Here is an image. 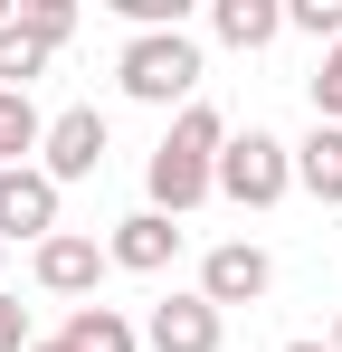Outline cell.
Listing matches in <instances>:
<instances>
[{"instance_id": "1", "label": "cell", "mask_w": 342, "mask_h": 352, "mask_svg": "<svg viewBox=\"0 0 342 352\" xmlns=\"http://www.w3.org/2000/svg\"><path fill=\"white\" fill-rule=\"evenodd\" d=\"M219 143H228L219 105H181V115H171L162 153L143 162V190H152V210H162V219H181V210H200V200L219 190Z\"/></svg>"}, {"instance_id": "2", "label": "cell", "mask_w": 342, "mask_h": 352, "mask_svg": "<svg viewBox=\"0 0 342 352\" xmlns=\"http://www.w3.org/2000/svg\"><path fill=\"white\" fill-rule=\"evenodd\" d=\"M124 96L133 105H200V38L190 29H143V38H124Z\"/></svg>"}, {"instance_id": "3", "label": "cell", "mask_w": 342, "mask_h": 352, "mask_svg": "<svg viewBox=\"0 0 342 352\" xmlns=\"http://www.w3.org/2000/svg\"><path fill=\"white\" fill-rule=\"evenodd\" d=\"M285 190H295V143H276L266 124H247V133L219 143V200H238V210H276Z\"/></svg>"}, {"instance_id": "4", "label": "cell", "mask_w": 342, "mask_h": 352, "mask_svg": "<svg viewBox=\"0 0 342 352\" xmlns=\"http://www.w3.org/2000/svg\"><path fill=\"white\" fill-rule=\"evenodd\" d=\"M105 153H114V133L95 105H67V115H48V143H38V172L67 190V181H95L105 172Z\"/></svg>"}, {"instance_id": "5", "label": "cell", "mask_w": 342, "mask_h": 352, "mask_svg": "<svg viewBox=\"0 0 342 352\" xmlns=\"http://www.w3.org/2000/svg\"><path fill=\"white\" fill-rule=\"evenodd\" d=\"M10 238H38V248L57 238V181L38 172V162L0 172V248H10Z\"/></svg>"}, {"instance_id": "6", "label": "cell", "mask_w": 342, "mask_h": 352, "mask_svg": "<svg viewBox=\"0 0 342 352\" xmlns=\"http://www.w3.org/2000/svg\"><path fill=\"white\" fill-rule=\"evenodd\" d=\"M276 286V267H266V248H247V238H228V248H209V257H200V295H209V305H257V295Z\"/></svg>"}, {"instance_id": "7", "label": "cell", "mask_w": 342, "mask_h": 352, "mask_svg": "<svg viewBox=\"0 0 342 352\" xmlns=\"http://www.w3.org/2000/svg\"><path fill=\"white\" fill-rule=\"evenodd\" d=\"M143 343L152 352H219V305L209 295H162L143 314Z\"/></svg>"}, {"instance_id": "8", "label": "cell", "mask_w": 342, "mask_h": 352, "mask_svg": "<svg viewBox=\"0 0 342 352\" xmlns=\"http://www.w3.org/2000/svg\"><path fill=\"white\" fill-rule=\"evenodd\" d=\"M105 267H114V257L86 229H57L48 248H38V286H48V295H86V305H95V276H105Z\"/></svg>"}, {"instance_id": "9", "label": "cell", "mask_w": 342, "mask_h": 352, "mask_svg": "<svg viewBox=\"0 0 342 352\" xmlns=\"http://www.w3.org/2000/svg\"><path fill=\"white\" fill-rule=\"evenodd\" d=\"M105 257H114V267H133V276H162L171 257H181V229H171L162 210H133V219H114Z\"/></svg>"}, {"instance_id": "10", "label": "cell", "mask_w": 342, "mask_h": 352, "mask_svg": "<svg viewBox=\"0 0 342 352\" xmlns=\"http://www.w3.org/2000/svg\"><path fill=\"white\" fill-rule=\"evenodd\" d=\"M295 181H304L323 210H342V124H314V133L295 143Z\"/></svg>"}, {"instance_id": "11", "label": "cell", "mask_w": 342, "mask_h": 352, "mask_svg": "<svg viewBox=\"0 0 342 352\" xmlns=\"http://www.w3.org/2000/svg\"><path fill=\"white\" fill-rule=\"evenodd\" d=\"M57 343H67V352H143V333H133V324H124L114 305H76Z\"/></svg>"}, {"instance_id": "12", "label": "cell", "mask_w": 342, "mask_h": 352, "mask_svg": "<svg viewBox=\"0 0 342 352\" xmlns=\"http://www.w3.org/2000/svg\"><path fill=\"white\" fill-rule=\"evenodd\" d=\"M209 29H219V48H266V38L285 29V10H276V0H219Z\"/></svg>"}, {"instance_id": "13", "label": "cell", "mask_w": 342, "mask_h": 352, "mask_svg": "<svg viewBox=\"0 0 342 352\" xmlns=\"http://www.w3.org/2000/svg\"><path fill=\"white\" fill-rule=\"evenodd\" d=\"M38 143H48V115H38L29 96H10V86H0V172H19Z\"/></svg>"}, {"instance_id": "14", "label": "cell", "mask_w": 342, "mask_h": 352, "mask_svg": "<svg viewBox=\"0 0 342 352\" xmlns=\"http://www.w3.org/2000/svg\"><path fill=\"white\" fill-rule=\"evenodd\" d=\"M38 67H48V48L10 19V29H0V86H10V96H29V76H38Z\"/></svg>"}, {"instance_id": "15", "label": "cell", "mask_w": 342, "mask_h": 352, "mask_svg": "<svg viewBox=\"0 0 342 352\" xmlns=\"http://www.w3.org/2000/svg\"><path fill=\"white\" fill-rule=\"evenodd\" d=\"M19 29H29V38H38V48H67V38H76V10H67V0H29V10H19Z\"/></svg>"}, {"instance_id": "16", "label": "cell", "mask_w": 342, "mask_h": 352, "mask_svg": "<svg viewBox=\"0 0 342 352\" xmlns=\"http://www.w3.org/2000/svg\"><path fill=\"white\" fill-rule=\"evenodd\" d=\"M285 29H304V38H342V0H285Z\"/></svg>"}, {"instance_id": "17", "label": "cell", "mask_w": 342, "mask_h": 352, "mask_svg": "<svg viewBox=\"0 0 342 352\" xmlns=\"http://www.w3.org/2000/svg\"><path fill=\"white\" fill-rule=\"evenodd\" d=\"M314 124H342V38L323 48V67H314Z\"/></svg>"}, {"instance_id": "18", "label": "cell", "mask_w": 342, "mask_h": 352, "mask_svg": "<svg viewBox=\"0 0 342 352\" xmlns=\"http://www.w3.org/2000/svg\"><path fill=\"white\" fill-rule=\"evenodd\" d=\"M29 343H38V333H29V305L0 295V352H29Z\"/></svg>"}, {"instance_id": "19", "label": "cell", "mask_w": 342, "mask_h": 352, "mask_svg": "<svg viewBox=\"0 0 342 352\" xmlns=\"http://www.w3.org/2000/svg\"><path fill=\"white\" fill-rule=\"evenodd\" d=\"M285 352H333V343H285Z\"/></svg>"}, {"instance_id": "20", "label": "cell", "mask_w": 342, "mask_h": 352, "mask_svg": "<svg viewBox=\"0 0 342 352\" xmlns=\"http://www.w3.org/2000/svg\"><path fill=\"white\" fill-rule=\"evenodd\" d=\"M29 352H67V343H29Z\"/></svg>"}, {"instance_id": "21", "label": "cell", "mask_w": 342, "mask_h": 352, "mask_svg": "<svg viewBox=\"0 0 342 352\" xmlns=\"http://www.w3.org/2000/svg\"><path fill=\"white\" fill-rule=\"evenodd\" d=\"M333 352H342V314H333Z\"/></svg>"}, {"instance_id": "22", "label": "cell", "mask_w": 342, "mask_h": 352, "mask_svg": "<svg viewBox=\"0 0 342 352\" xmlns=\"http://www.w3.org/2000/svg\"><path fill=\"white\" fill-rule=\"evenodd\" d=\"M0 257H10V248H0Z\"/></svg>"}]
</instances>
